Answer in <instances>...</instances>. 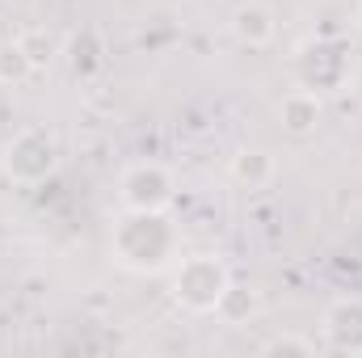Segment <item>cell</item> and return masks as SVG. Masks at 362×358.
Instances as JSON below:
<instances>
[{"label": "cell", "mask_w": 362, "mask_h": 358, "mask_svg": "<svg viewBox=\"0 0 362 358\" xmlns=\"http://www.w3.org/2000/svg\"><path fill=\"white\" fill-rule=\"evenodd\" d=\"M177 245H181L177 224L165 211H127L114 224V236H110L114 262L135 270V274H160L165 266H173Z\"/></svg>", "instance_id": "obj_1"}, {"label": "cell", "mask_w": 362, "mask_h": 358, "mask_svg": "<svg viewBox=\"0 0 362 358\" xmlns=\"http://www.w3.org/2000/svg\"><path fill=\"white\" fill-rule=\"evenodd\" d=\"M228 287H232V274L211 253L181 258V266L173 270V299L185 312H198V316L202 312H219V299H223Z\"/></svg>", "instance_id": "obj_2"}, {"label": "cell", "mask_w": 362, "mask_h": 358, "mask_svg": "<svg viewBox=\"0 0 362 358\" xmlns=\"http://www.w3.org/2000/svg\"><path fill=\"white\" fill-rule=\"evenodd\" d=\"M59 165V144L47 127H21L4 144V173L17 185H42Z\"/></svg>", "instance_id": "obj_3"}, {"label": "cell", "mask_w": 362, "mask_h": 358, "mask_svg": "<svg viewBox=\"0 0 362 358\" xmlns=\"http://www.w3.org/2000/svg\"><path fill=\"white\" fill-rule=\"evenodd\" d=\"M177 194V181L165 165L156 161H139L131 165L122 181H118V198H122V211H169Z\"/></svg>", "instance_id": "obj_4"}, {"label": "cell", "mask_w": 362, "mask_h": 358, "mask_svg": "<svg viewBox=\"0 0 362 358\" xmlns=\"http://www.w3.org/2000/svg\"><path fill=\"white\" fill-rule=\"evenodd\" d=\"M346 76H350V59L341 55V47H333V42H312V47H303V59H299V81H303V89L333 93V89L346 85Z\"/></svg>", "instance_id": "obj_5"}, {"label": "cell", "mask_w": 362, "mask_h": 358, "mask_svg": "<svg viewBox=\"0 0 362 358\" xmlns=\"http://www.w3.org/2000/svg\"><path fill=\"white\" fill-rule=\"evenodd\" d=\"M325 342L337 354H362V299H337L325 312Z\"/></svg>", "instance_id": "obj_6"}, {"label": "cell", "mask_w": 362, "mask_h": 358, "mask_svg": "<svg viewBox=\"0 0 362 358\" xmlns=\"http://www.w3.org/2000/svg\"><path fill=\"white\" fill-rule=\"evenodd\" d=\"M278 118H282V131H291V135H312L316 127H320V118H325V101H320V93L312 89H291L282 101H278Z\"/></svg>", "instance_id": "obj_7"}, {"label": "cell", "mask_w": 362, "mask_h": 358, "mask_svg": "<svg viewBox=\"0 0 362 358\" xmlns=\"http://www.w3.org/2000/svg\"><path fill=\"white\" fill-rule=\"evenodd\" d=\"M232 34H236V42H245V47H266V42H274V34H278L274 8L257 4V0L240 4V8L232 13Z\"/></svg>", "instance_id": "obj_8"}, {"label": "cell", "mask_w": 362, "mask_h": 358, "mask_svg": "<svg viewBox=\"0 0 362 358\" xmlns=\"http://www.w3.org/2000/svg\"><path fill=\"white\" fill-rule=\"evenodd\" d=\"M232 178L240 181V185H249V190L270 185V178H274V156L266 152V148H240V152L232 156Z\"/></svg>", "instance_id": "obj_9"}, {"label": "cell", "mask_w": 362, "mask_h": 358, "mask_svg": "<svg viewBox=\"0 0 362 358\" xmlns=\"http://www.w3.org/2000/svg\"><path fill=\"white\" fill-rule=\"evenodd\" d=\"M25 76H34V64L25 55V47L13 38V42H0V85H21Z\"/></svg>", "instance_id": "obj_10"}, {"label": "cell", "mask_w": 362, "mask_h": 358, "mask_svg": "<svg viewBox=\"0 0 362 358\" xmlns=\"http://www.w3.org/2000/svg\"><path fill=\"white\" fill-rule=\"evenodd\" d=\"M253 312H257V295H253L249 287H236V282H232V287L223 291V299H219V316L232 321V325H240V321H249Z\"/></svg>", "instance_id": "obj_11"}, {"label": "cell", "mask_w": 362, "mask_h": 358, "mask_svg": "<svg viewBox=\"0 0 362 358\" xmlns=\"http://www.w3.org/2000/svg\"><path fill=\"white\" fill-rule=\"evenodd\" d=\"M17 42L25 47V55H30V64H34V72L51 64V51H55V47H51V38H47L42 30H25V34H21Z\"/></svg>", "instance_id": "obj_12"}, {"label": "cell", "mask_w": 362, "mask_h": 358, "mask_svg": "<svg viewBox=\"0 0 362 358\" xmlns=\"http://www.w3.org/2000/svg\"><path fill=\"white\" fill-rule=\"evenodd\" d=\"M316 346L312 342H303V337H274L270 346H266V354H312Z\"/></svg>", "instance_id": "obj_13"}]
</instances>
